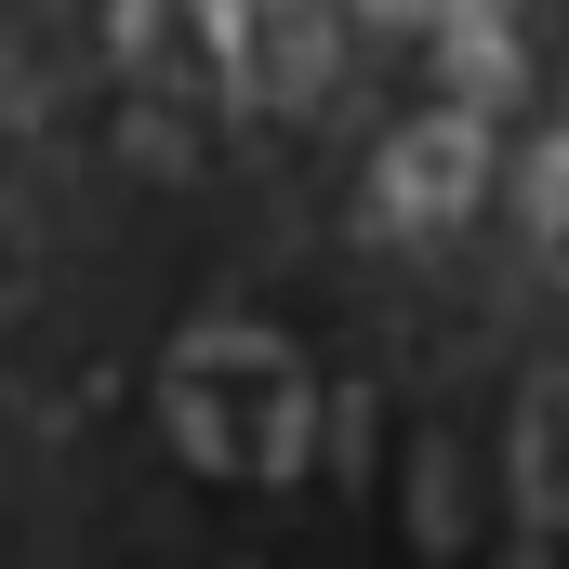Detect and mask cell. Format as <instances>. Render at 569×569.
<instances>
[{"mask_svg": "<svg viewBox=\"0 0 569 569\" xmlns=\"http://www.w3.org/2000/svg\"><path fill=\"white\" fill-rule=\"evenodd\" d=\"M517 212H530V252H543V266L569 279V133L543 146V159H530V186H517Z\"/></svg>", "mask_w": 569, "mask_h": 569, "instance_id": "3957f363", "label": "cell"}, {"mask_svg": "<svg viewBox=\"0 0 569 569\" xmlns=\"http://www.w3.org/2000/svg\"><path fill=\"white\" fill-rule=\"evenodd\" d=\"M517 503L569 530V371H543L530 398H517Z\"/></svg>", "mask_w": 569, "mask_h": 569, "instance_id": "6da1fadb", "label": "cell"}, {"mask_svg": "<svg viewBox=\"0 0 569 569\" xmlns=\"http://www.w3.org/2000/svg\"><path fill=\"white\" fill-rule=\"evenodd\" d=\"M398 199H411V212H463V199H477V120H425L411 159H398Z\"/></svg>", "mask_w": 569, "mask_h": 569, "instance_id": "7a4b0ae2", "label": "cell"}]
</instances>
